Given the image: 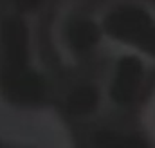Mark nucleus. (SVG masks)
Listing matches in <instances>:
<instances>
[]
</instances>
